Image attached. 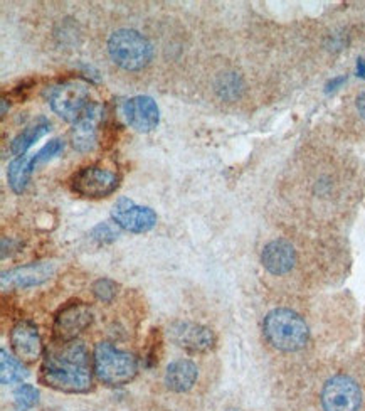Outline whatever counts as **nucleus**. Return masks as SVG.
Returning <instances> with one entry per match:
<instances>
[{"label": "nucleus", "mask_w": 365, "mask_h": 411, "mask_svg": "<svg viewBox=\"0 0 365 411\" xmlns=\"http://www.w3.org/2000/svg\"><path fill=\"white\" fill-rule=\"evenodd\" d=\"M287 193L312 209H343L362 195L360 167L339 150H303L289 167Z\"/></svg>", "instance_id": "nucleus-1"}, {"label": "nucleus", "mask_w": 365, "mask_h": 411, "mask_svg": "<svg viewBox=\"0 0 365 411\" xmlns=\"http://www.w3.org/2000/svg\"><path fill=\"white\" fill-rule=\"evenodd\" d=\"M41 381L66 393H85L91 388L90 359L85 346L65 342L49 350L41 366Z\"/></svg>", "instance_id": "nucleus-2"}, {"label": "nucleus", "mask_w": 365, "mask_h": 411, "mask_svg": "<svg viewBox=\"0 0 365 411\" xmlns=\"http://www.w3.org/2000/svg\"><path fill=\"white\" fill-rule=\"evenodd\" d=\"M263 332L266 341L283 353L303 349L310 339V329L303 317L289 309H275L264 317Z\"/></svg>", "instance_id": "nucleus-3"}, {"label": "nucleus", "mask_w": 365, "mask_h": 411, "mask_svg": "<svg viewBox=\"0 0 365 411\" xmlns=\"http://www.w3.org/2000/svg\"><path fill=\"white\" fill-rule=\"evenodd\" d=\"M94 373L110 386H123L137 376L138 362L133 354L117 349L108 342H100L93 354Z\"/></svg>", "instance_id": "nucleus-4"}, {"label": "nucleus", "mask_w": 365, "mask_h": 411, "mask_svg": "<svg viewBox=\"0 0 365 411\" xmlns=\"http://www.w3.org/2000/svg\"><path fill=\"white\" fill-rule=\"evenodd\" d=\"M108 53L114 65L126 71H138L152 61V44L133 29H120L111 34Z\"/></svg>", "instance_id": "nucleus-5"}, {"label": "nucleus", "mask_w": 365, "mask_h": 411, "mask_svg": "<svg viewBox=\"0 0 365 411\" xmlns=\"http://www.w3.org/2000/svg\"><path fill=\"white\" fill-rule=\"evenodd\" d=\"M51 108L67 122H78L90 108V90L81 81L61 83L51 91Z\"/></svg>", "instance_id": "nucleus-6"}, {"label": "nucleus", "mask_w": 365, "mask_h": 411, "mask_svg": "<svg viewBox=\"0 0 365 411\" xmlns=\"http://www.w3.org/2000/svg\"><path fill=\"white\" fill-rule=\"evenodd\" d=\"M118 187V175L103 166L83 167L71 179L73 193L83 198H106Z\"/></svg>", "instance_id": "nucleus-7"}, {"label": "nucleus", "mask_w": 365, "mask_h": 411, "mask_svg": "<svg viewBox=\"0 0 365 411\" xmlns=\"http://www.w3.org/2000/svg\"><path fill=\"white\" fill-rule=\"evenodd\" d=\"M362 391L352 378L333 376L321 389V406L325 411H359Z\"/></svg>", "instance_id": "nucleus-8"}, {"label": "nucleus", "mask_w": 365, "mask_h": 411, "mask_svg": "<svg viewBox=\"0 0 365 411\" xmlns=\"http://www.w3.org/2000/svg\"><path fill=\"white\" fill-rule=\"evenodd\" d=\"M91 321H93V314L88 305L81 302L69 303L56 315L53 327L54 339L61 344L74 341L91 324Z\"/></svg>", "instance_id": "nucleus-9"}, {"label": "nucleus", "mask_w": 365, "mask_h": 411, "mask_svg": "<svg viewBox=\"0 0 365 411\" xmlns=\"http://www.w3.org/2000/svg\"><path fill=\"white\" fill-rule=\"evenodd\" d=\"M114 225L132 233H146L157 225V214L145 206H137L126 198H120L111 209Z\"/></svg>", "instance_id": "nucleus-10"}, {"label": "nucleus", "mask_w": 365, "mask_h": 411, "mask_svg": "<svg viewBox=\"0 0 365 411\" xmlns=\"http://www.w3.org/2000/svg\"><path fill=\"white\" fill-rule=\"evenodd\" d=\"M169 336L182 349L192 353H207L214 347V334L209 327L194 322H176L170 325Z\"/></svg>", "instance_id": "nucleus-11"}, {"label": "nucleus", "mask_w": 365, "mask_h": 411, "mask_svg": "<svg viewBox=\"0 0 365 411\" xmlns=\"http://www.w3.org/2000/svg\"><path fill=\"white\" fill-rule=\"evenodd\" d=\"M296 260V250L288 239L278 238L269 241L264 246L263 253H261V263L266 270L271 275L281 277V275H287L295 268Z\"/></svg>", "instance_id": "nucleus-12"}, {"label": "nucleus", "mask_w": 365, "mask_h": 411, "mask_svg": "<svg viewBox=\"0 0 365 411\" xmlns=\"http://www.w3.org/2000/svg\"><path fill=\"white\" fill-rule=\"evenodd\" d=\"M10 344L15 356L24 362L37 361L42 354L41 336L33 322L22 321L15 324L10 332Z\"/></svg>", "instance_id": "nucleus-13"}, {"label": "nucleus", "mask_w": 365, "mask_h": 411, "mask_svg": "<svg viewBox=\"0 0 365 411\" xmlns=\"http://www.w3.org/2000/svg\"><path fill=\"white\" fill-rule=\"evenodd\" d=\"M126 122L137 131H152L160 122V111L157 103L150 97L130 98L123 106Z\"/></svg>", "instance_id": "nucleus-14"}, {"label": "nucleus", "mask_w": 365, "mask_h": 411, "mask_svg": "<svg viewBox=\"0 0 365 411\" xmlns=\"http://www.w3.org/2000/svg\"><path fill=\"white\" fill-rule=\"evenodd\" d=\"M56 265L51 261L34 263V265L22 266V268L12 270L2 275V287H15V289H27V287L39 285V283L49 280L54 275Z\"/></svg>", "instance_id": "nucleus-15"}, {"label": "nucleus", "mask_w": 365, "mask_h": 411, "mask_svg": "<svg viewBox=\"0 0 365 411\" xmlns=\"http://www.w3.org/2000/svg\"><path fill=\"white\" fill-rule=\"evenodd\" d=\"M197 376H199V369L192 361L178 359V361L170 362L169 368H167L165 385L176 393H184L196 385Z\"/></svg>", "instance_id": "nucleus-16"}, {"label": "nucleus", "mask_w": 365, "mask_h": 411, "mask_svg": "<svg viewBox=\"0 0 365 411\" xmlns=\"http://www.w3.org/2000/svg\"><path fill=\"white\" fill-rule=\"evenodd\" d=\"M100 118V108L96 105H91L88 111L83 115L76 122V129H74V147L78 150L86 152L93 149L94 142H96V123Z\"/></svg>", "instance_id": "nucleus-17"}, {"label": "nucleus", "mask_w": 365, "mask_h": 411, "mask_svg": "<svg viewBox=\"0 0 365 411\" xmlns=\"http://www.w3.org/2000/svg\"><path fill=\"white\" fill-rule=\"evenodd\" d=\"M49 130H51V123L47 122L46 118H41L39 122H34L33 125L26 127V129H24L21 134L14 138V142H12L10 145L12 154L21 157V155L26 154V152L29 150L31 147L39 140V138L44 137Z\"/></svg>", "instance_id": "nucleus-18"}, {"label": "nucleus", "mask_w": 365, "mask_h": 411, "mask_svg": "<svg viewBox=\"0 0 365 411\" xmlns=\"http://www.w3.org/2000/svg\"><path fill=\"white\" fill-rule=\"evenodd\" d=\"M33 166H31V159L26 155H21L15 161L10 162L9 172H7V179H9V184L12 191L17 194H21L26 189L27 182H29L31 172H33Z\"/></svg>", "instance_id": "nucleus-19"}, {"label": "nucleus", "mask_w": 365, "mask_h": 411, "mask_svg": "<svg viewBox=\"0 0 365 411\" xmlns=\"http://www.w3.org/2000/svg\"><path fill=\"white\" fill-rule=\"evenodd\" d=\"M0 356H2L0 357V379H2V385L22 382L27 376V373L24 371L22 366L19 364L14 357H10L6 349H2Z\"/></svg>", "instance_id": "nucleus-20"}, {"label": "nucleus", "mask_w": 365, "mask_h": 411, "mask_svg": "<svg viewBox=\"0 0 365 411\" xmlns=\"http://www.w3.org/2000/svg\"><path fill=\"white\" fill-rule=\"evenodd\" d=\"M37 389L31 385H22L15 389L14 393V403L15 408L19 411H27L37 403Z\"/></svg>", "instance_id": "nucleus-21"}, {"label": "nucleus", "mask_w": 365, "mask_h": 411, "mask_svg": "<svg viewBox=\"0 0 365 411\" xmlns=\"http://www.w3.org/2000/svg\"><path fill=\"white\" fill-rule=\"evenodd\" d=\"M62 149H65V143H62L61 140H58V138H56V140H51L49 143H47V145L42 147V149L39 150L33 159H31V166H33V169H34V167L39 166V163L51 161V159L56 157V155L61 154Z\"/></svg>", "instance_id": "nucleus-22"}, {"label": "nucleus", "mask_w": 365, "mask_h": 411, "mask_svg": "<svg viewBox=\"0 0 365 411\" xmlns=\"http://www.w3.org/2000/svg\"><path fill=\"white\" fill-rule=\"evenodd\" d=\"M118 285L110 278H100L93 283V293L100 298L101 302H111L118 292Z\"/></svg>", "instance_id": "nucleus-23"}, {"label": "nucleus", "mask_w": 365, "mask_h": 411, "mask_svg": "<svg viewBox=\"0 0 365 411\" xmlns=\"http://www.w3.org/2000/svg\"><path fill=\"white\" fill-rule=\"evenodd\" d=\"M91 234H93V238L98 239V241L108 243V241H113V239L118 236V229H114L110 223H103V225L94 227Z\"/></svg>", "instance_id": "nucleus-24"}, {"label": "nucleus", "mask_w": 365, "mask_h": 411, "mask_svg": "<svg viewBox=\"0 0 365 411\" xmlns=\"http://www.w3.org/2000/svg\"><path fill=\"white\" fill-rule=\"evenodd\" d=\"M355 110H357V115H359V118L365 122V90L362 93H359V97L355 98Z\"/></svg>", "instance_id": "nucleus-25"}, {"label": "nucleus", "mask_w": 365, "mask_h": 411, "mask_svg": "<svg viewBox=\"0 0 365 411\" xmlns=\"http://www.w3.org/2000/svg\"><path fill=\"white\" fill-rule=\"evenodd\" d=\"M357 74L360 78H365V58H360L359 63H357Z\"/></svg>", "instance_id": "nucleus-26"}]
</instances>
